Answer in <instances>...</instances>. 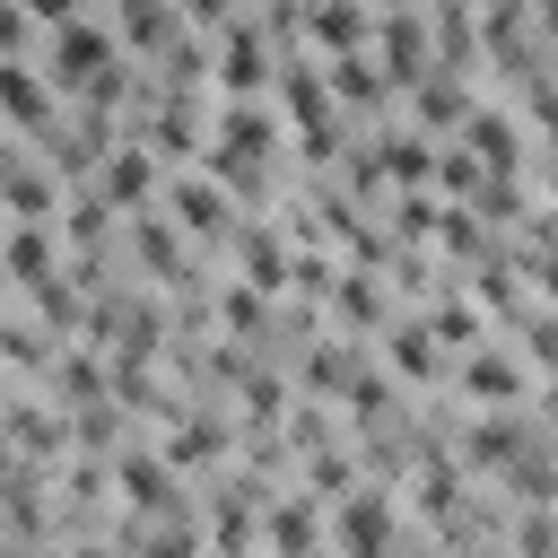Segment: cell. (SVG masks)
<instances>
[{"label":"cell","instance_id":"7a4b0ae2","mask_svg":"<svg viewBox=\"0 0 558 558\" xmlns=\"http://www.w3.org/2000/svg\"><path fill=\"white\" fill-rule=\"evenodd\" d=\"M113 497H122L131 514L166 523V514H174V462H166L157 445H148V453H140V445H122V453H113Z\"/></svg>","mask_w":558,"mask_h":558},{"label":"cell","instance_id":"e0dca14e","mask_svg":"<svg viewBox=\"0 0 558 558\" xmlns=\"http://www.w3.org/2000/svg\"><path fill=\"white\" fill-rule=\"evenodd\" d=\"M70 558H122V549H113V541H78Z\"/></svg>","mask_w":558,"mask_h":558},{"label":"cell","instance_id":"8992f818","mask_svg":"<svg viewBox=\"0 0 558 558\" xmlns=\"http://www.w3.org/2000/svg\"><path fill=\"white\" fill-rule=\"evenodd\" d=\"M340 558H392V506L375 488L340 497Z\"/></svg>","mask_w":558,"mask_h":558},{"label":"cell","instance_id":"9a60e30c","mask_svg":"<svg viewBox=\"0 0 558 558\" xmlns=\"http://www.w3.org/2000/svg\"><path fill=\"white\" fill-rule=\"evenodd\" d=\"M514 331H523V357L532 366H558V314H523Z\"/></svg>","mask_w":558,"mask_h":558},{"label":"cell","instance_id":"ac0fdd59","mask_svg":"<svg viewBox=\"0 0 558 558\" xmlns=\"http://www.w3.org/2000/svg\"><path fill=\"white\" fill-rule=\"evenodd\" d=\"M480 558H506V549H480Z\"/></svg>","mask_w":558,"mask_h":558},{"label":"cell","instance_id":"2e32d148","mask_svg":"<svg viewBox=\"0 0 558 558\" xmlns=\"http://www.w3.org/2000/svg\"><path fill=\"white\" fill-rule=\"evenodd\" d=\"M514 558H558V523L549 514H523L514 523Z\"/></svg>","mask_w":558,"mask_h":558},{"label":"cell","instance_id":"6da1fadb","mask_svg":"<svg viewBox=\"0 0 558 558\" xmlns=\"http://www.w3.org/2000/svg\"><path fill=\"white\" fill-rule=\"evenodd\" d=\"M235 192L209 174V166H192V174H174L166 183V218L183 227V244H235Z\"/></svg>","mask_w":558,"mask_h":558},{"label":"cell","instance_id":"7c38bea8","mask_svg":"<svg viewBox=\"0 0 558 558\" xmlns=\"http://www.w3.org/2000/svg\"><path fill=\"white\" fill-rule=\"evenodd\" d=\"M462 462H497V471H506V462H523V418H514V410L471 418V427H462Z\"/></svg>","mask_w":558,"mask_h":558},{"label":"cell","instance_id":"52a82bcc","mask_svg":"<svg viewBox=\"0 0 558 558\" xmlns=\"http://www.w3.org/2000/svg\"><path fill=\"white\" fill-rule=\"evenodd\" d=\"M462 392H471V401H497V410H514V401H523V357L480 340V349L462 357Z\"/></svg>","mask_w":558,"mask_h":558},{"label":"cell","instance_id":"9c48e42d","mask_svg":"<svg viewBox=\"0 0 558 558\" xmlns=\"http://www.w3.org/2000/svg\"><path fill=\"white\" fill-rule=\"evenodd\" d=\"M157 453H166V462H218V453H227V418H218V410H174V427H166Z\"/></svg>","mask_w":558,"mask_h":558},{"label":"cell","instance_id":"5bb4252c","mask_svg":"<svg viewBox=\"0 0 558 558\" xmlns=\"http://www.w3.org/2000/svg\"><path fill=\"white\" fill-rule=\"evenodd\" d=\"M418 323H427L436 340H462V349H480V340H488V323H480L462 296H436V314H418Z\"/></svg>","mask_w":558,"mask_h":558},{"label":"cell","instance_id":"5b68a950","mask_svg":"<svg viewBox=\"0 0 558 558\" xmlns=\"http://www.w3.org/2000/svg\"><path fill=\"white\" fill-rule=\"evenodd\" d=\"M462 148L488 166V174H523V113L514 105H480L462 122Z\"/></svg>","mask_w":558,"mask_h":558},{"label":"cell","instance_id":"3957f363","mask_svg":"<svg viewBox=\"0 0 558 558\" xmlns=\"http://www.w3.org/2000/svg\"><path fill=\"white\" fill-rule=\"evenodd\" d=\"M157 166H166V157H157L148 140H131V131H122V148H113V157H105V174H96V192H105L113 209H140V218H148V209H157Z\"/></svg>","mask_w":558,"mask_h":558},{"label":"cell","instance_id":"277c9868","mask_svg":"<svg viewBox=\"0 0 558 558\" xmlns=\"http://www.w3.org/2000/svg\"><path fill=\"white\" fill-rule=\"evenodd\" d=\"M235 279H244L253 296L296 288V262H288V244H279V227H270V218H244V227H235Z\"/></svg>","mask_w":558,"mask_h":558},{"label":"cell","instance_id":"30bf717a","mask_svg":"<svg viewBox=\"0 0 558 558\" xmlns=\"http://www.w3.org/2000/svg\"><path fill=\"white\" fill-rule=\"evenodd\" d=\"M384 366H392V384H427L445 357H436V331L427 323H392L384 331Z\"/></svg>","mask_w":558,"mask_h":558},{"label":"cell","instance_id":"8fae6325","mask_svg":"<svg viewBox=\"0 0 558 558\" xmlns=\"http://www.w3.org/2000/svg\"><path fill=\"white\" fill-rule=\"evenodd\" d=\"M331 314H340L349 331H392V305H384V288H375L366 270H340V288H331Z\"/></svg>","mask_w":558,"mask_h":558},{"label":"cell","instance_id":"4fadbf2b","mask_svg":"<svg viewBox=\"0 0 558 558\" xmlns=\"http://www.w3.org/2000/svg\"><path fill=\"white\" fill-rule=\"evenodd\" d=\"M218 323H227L235 340H253V349H262V340H270V296H253V288L235 279V288H218Z\"/></svg>","mask_w":558,"mask_h":558},{"label":"cell","instance_id":"ba28073f","mask_svg":"<svg viewBox=\"0 0 558 558\" xmlns=\"http://www.w3.org/2000/svg\"><path fill=\"white\" fill-rule=\"evenodd\" d=\"M262 541L270 558H323V523H314V497H279L262 514Z\"/></svg>","mask_w":558,"mask_h":558}]
</instances>
